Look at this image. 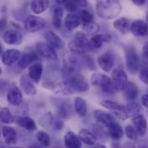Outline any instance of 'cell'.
<instances>
[{
  "label": "cell",
  "instance_id": "obj_36",
  "mask_svg": "<svg viewBox=\"0 0 148 148\" xmlns=\"http://www.w3.org/2000/svg\"><path fill=\"white\" fill-rule=\"evenodd\" d=\"M78 16L80 18V21L81 23L84 24V23H90V22H93L94 21V15L84 10V9H81L79 11H78Z\"/></svg>",
  "mask_w": 148,
  "mask_h": 148
},
{
  "label": "cell",
  "instance_id": "obj_28",
  "mask_svg": "<svg viewBox=\"0 0 148 148\" xmlns=\"http://www.w3.org/2000/svg\"><path fill=\"white\" fill-rule=\"evenodd\" d=\"M78 137L81 142L88 146H94L97 142L96 135L92 132L89 131L88 129H84V128L81 129L78 132Z\"/></svg>",
  "mask_w": 148,
  "mask_h": 148
},
{
  "label": "cell",
  "instance_id": "obj_51",
  "mask_svg": "<svg viewBox=\"0 0 148 148\" xmlns=\"http://www.w3.org/2000/svg\"><path fill=\"white\" fill-rule=\"evenodd\" d=\"M93 148H107L104 145H103V144H95L94 145V147Z\"/></svg>",
  "mask_w": 148,
  "mask_h": 148
},
{
  "label": "cell",
  "instance_id": "obj_35",
  "mask_svg": "<svg viewBox=\"0 0 148 148\" xmlns=\"http://www.w3.org/2000/svg\"><path fill=\"white\" fill-rule=\"evenodd\" d=\"M83 32L86 35H95L99 30V25L96 22H90L83 24Z\"/></svg>",
  "mask_w": 148,
  "mask_h": 148
},
{
  "label": "cell",
  "instance_id": "obj_37",
  "mask_svg": "<svg viewBox=\"0 0 148 148\" xmlns=\"http://www.w3.org/2000/svg\"><path fill=\"white\" fill-rule=\"evenodd\" d=\"M37 140L45 147H48L50 146V137L47 133L45 131H39L36 134Z\"/></svg>",
  "mask_w": 148,
  "mask_h": 148
},
{
  "label": "cell",
  "instance_id": "obj_57",
  "mask_svg": "<svg viewBox=\"0 0 148 148\" xmlns=\"http://www.w3.org/2000/svg\"><path fill=\"white\" fill-rule=\"evenodd\" d=\"M0 134H1V131H0Z\"/></svg>",
  "mask_w": 148,
  "mask_h": 148
},
{
  "label": "cell",
  "instance_id": "obj_19",
  "mask_svg": "<svg viewBox=\"0 0 148 148\" xmlns=\"http://www.w3.org/2000/svg\"><path fill=\"white\" fill-rule=\"evenodd\" d=\"M131 26V21L127 17H121L119 19H116L113 23V27L115 30H117L119 33L122 35H126L129 32Z\"/></svg>",
  "mask_w": 148,
  "mask_h": 148
},
{
  "label": "cell",
  "instance_id": "obj_27",
  "mask_svg": "<svg viewBox=\"0 0 148 148\" xmlns=\"http://www.w3.org/2000/svg\"><path fill=\"white\" fill-rule=\"evenodd\" d=\"M49 5V0H32L30 3V9L35 14L40 15L45 12L48 9Z\"/></svg>",
  "mask_w": 148,
  "mask_h": 148
},
{
  "label": "cell",
  "instance_id": "obj_1",
  "mask_svg": "<svg viewBox=\"0 0 148 148\" xmlns=\"http://www.w3.org/2000/svg\"><path fill=\"white\" fill-rule=\"evenodd\" d=\"M121 10L122 7L118 0H98L97 2V14L103 19H114L121 14Z\"/></svg>",
  "mask_w": 148,
  "mask_h": 148
},
{
  "label": "cell",
  "instance_id": "obj_45",
  "mask_svg": "<svg viewBox=\"0 0 148 148\" xmlns=\"http://www.w3.org/2000/svg\"><path fill=\"white\" fill-rule=\"evenodd\" d=\"M140 101H141V103H142V105H143L145 108L148 109V93L147 94H145V95H143V96L141 97V98H140Z\"/></svg>",
  "mask_w": 148,
  "mask_h": 148
},
{
  "label": "cell",
  "instance_id": "obj_20",
  "mask_svg": "<svg viewBox=\"0 0 148 148\" xmlns=\"http://www.w3.org/2000/svg\"><path fill=\"white\" fill-rule=\"evenodd\" d=\"M112 40V36L110 34H98L90 38V43L92 49H99L103 47L104 43L110 42Z\"/></svg>",
  "mask_w": 148,
  "mask_h": 148
},
{
  "label": "cell",
  "instance_id": "obj_5",
  "mask_svg": "<svg viewBox=\"0 0 148 148\" xmlns=\"http://www.w3.org/2000/svg\"><path fill=\"white\" fill-rule=\"evenodd\" d=\"M100 105H102L103 107L112 111L114 113V114L121 120L124 121V120H127L130 117L128 112L127 110L126 106H123L117 102L109 100V99L103 100L100 102Z\"/></svg>",
  "mask_w": 148,
  "mask_h": 148
},
{
  "label": "cell",
  "instance_id": "obj_55",
  "mask_svg": "<svg viewBox=\"0 0 148 148\" xmlns=\"http://www.w3.org/2000/svg\"><path fill=\"white\" fill-rule=\"evenodd\" d=\"M2 73V69H1V67H0V75Z\"/></svg>",
  "mask_w": 148,
  "mask_h": 148
},
{
  "label": "cell",
  "instance_id": "obj_42",
  "mask_svg": "<svg viewBox=\"0 0 148 148\" xmlns=\"http://www.w3.org/2000/svg\"><path fill=\"white\" fill-rule=\"evenodd\" d=\"M65 8H66V10H67V11H69V13L77 12V10H78V8L76 6V4L74 3L73 2H72L71 0H68L65 3Z\"/></svg>",
  "mask_w": 148,
  "mask_h": 148
},
{
  "label": "cell",
  "instance_id": "obj_43",
  "mask_svg": "<svg viewBox=\"0 0 148 148\" xmlns=\"http://www.w3.org/2000/svg\"><path fill=\"white\" fill-rule=\"evenodd\" d=\"M76 4L77 8H85L88 6V1L87 0H71Z\"/></svg>",
  "mask_w": 148,
  "mask_h": 148
},
{
  "label": "cell",
  "instance_id": "obj_15",
  "mask_svg": "<svg viewBox=\"0 0 148 148\" xmlns=\"http://www.w3.org/2000/svg\"><path fill=\"white\" fill-rule=\"evenodd\" d=\"M97 64L105 73H110L114 67V58L110 53H104L98 56Z\"/></svg>",
  "mask_w": 148,
  "mask_h": 148
},
{
  "label": "cell",
  "instance_id": "obj_56",
  "mask_svg": "<svg viewBox=\"0 0 148 148\" xmlns=\"http://www.w3.org/2000/svg\"><path fill=\"white\" fill-rule=\"evenodd\" d=\"M10 148H20V147H10Z\"/></svg>",
  "mask_w": 148,
  "mask_h": 148
},
{
  "label": "cell",
  "instance_id": "obj_47",
  "mask_svg": "<svg viewBox=\"0 0 148 148\" xmlns=\"http://www.w3.org/2000/svg\"><path fill=\"white\" fill-rule=\"evenodd\" d=\"M133 148H148L147 146L142 142H136L134 144L133 146Z\"/></svg>",
  "mask_w": 148,
  "mask_h": 148
},
{
  "label": "cell",
  "instance_id": "obj_31",
  "mask_svg": "<svg viewBox=\"0 0 148 148\" xmlns=\"http://www.w3.org/2000/svg\"><path fill=\"white\" fill-rule=\"evenodd\" d=\"M107 129L110 136L114 140H120L123 136V129L116 121L113 122L109 127H107Z\"/></svg>",
  "mask_w": 148,
  "mask_h": 148
},
{
  "label": "cell",
  "instance_id": "obj_26",
  "mask_svg": "<svg viewBox=\"0 0 148 148\" xmlns=\"http://www.w3.org/2000/svg\"><path fill=\"white\" fill-rule=\"evenodd\" d=\"M2 134L7 145H15L17 142V134L16 130L9 126H5L2 128Z\"/></svg>",
  "mask_w": 148,
  "mask_h": 148
},
{
  "label": "cell",
  "instance_id": "obj_9",
  "mask_svg": "<svg viewBox=\"0 0 148 148\" xmlns=\"http://www.w3.org/2000/svg\"><path fill=\"white\" fill-rule=\"evenodd\" d=\"M36 52L40 57L50 60H56L58 59L56 51L47 43L39 42L36 45Z\"/></svg>",
  "mask_w": 148,
  "mask_h": 148
},
{
  "label": "cell",
  "instance_id": "obj_39",
  "mask_svg": "<svg viewBox=\"0 0 148 148\" xmlns=\"http://www.w3.org/2000/svg\"><path fill=\"white\" fill-rule=\"evenodd\" d=\"M125 134L127 135V137L132 140H135L138 139V133L136 131V129L134 127V126H131V125H127L126 127H125Z\"/></svg>",
  "mask_w": 148,
  "mask_h": 148
},
{
  "label": "cell",
  "instance_id": "obj_10",
  "mask_svg": "<svg viewBox=\"0 0 148 148\" xmlns=\"http://www.w3.org/2000/svg\"><path fill=\"white\" fill-rule=\"evenodd\" d=\"M2 62L6 66H10L17 62L21 57V53L18 49H7L2 53Z\"/></svg>",
  "mask_w": 148,
  "mask_h": 148
},
{
  "label": "cell",
  "instance_id": "obj_17",
  "mask_svg": "<svg viewBox=\"0 0 148 148\" xmlns=\"http://www.w3.org/2000/svg\"><path fill=\"white\" fill-rule=\"evenodd\" d=\"M44 38L47 40V44L50 45L52 47L56 49H62L65 47L64 40L59 36L57 34H55L53 31H47L45 35Z\"/></svg>",
  "mask_w": 148,
  "mask_h": 148
},
{
  "label": "cell",
  "instance_id": "obj_2",
  "mask_svg": "<svg viewBox=\"0 0 148 148\" xmlns=\"http://www.w3.org/2000/svg\"><path fill=\"white\" fill-rule=\"evenodd\" d=\"M69 50L74 54H84L93 50L87 35L84 32H77L74 38L68 43Z\"/></svg>",
  "mask_w": 148,
  "mask_h": 148
},
{
  "label": "cell",
  "instance_id": "obj_44",
  "mask_svg": "<svg viewBox=\"0 0 148 148\" xmlns=\"http://www.w3.org/2000/svg\"><path fill=\"white\" fill-rule=\"evenodd\" d=\"M6 27H7V19L3 17L0 19V32H3Z\"/></svg>",
  "mask_w": 148,
  "mask_h": 148
},
{
  "label": "cell",
  "instance_id": "obj_58",
  "mask_svg": "<svg viewBox=\"0 0 148 148\" xmlns=\"http://www.w3.org/2000/svg\"><path fill=\"white\" fill-rule=\"evenodd\" d=\"M0 148H3V147H0Z\"/></svg>",
  "mask_w": 148,
  "mask_h": 148
},
{
  "label": "cell",
  "instance_id": "obj_6",
  "mask_svg": "<svg viewBox=\"0 0 148 148\" xmlns=\"http://www.w3.org/2000/svg\"><path fill=\"white\" fill-rule=\"evenodd\" d=\"M66 81L70 84V85L72 86L74 91L85 92V91L89 90V89H90L88 80L85 78V77H84L79 73H77L70 76L66 79Z\"/></svg>",
  "mask_w": 148,
  "mask_h": 148
},
{
  "label": "cell",
  "instance_id": "obj_25",
  "mask_svg": "<svg viewBox=\"0 0 148 148\" xmlns=\"http://www.w3.org/2000/svg\"><path fill=\"white\" fill-rule=\"evenodd\" d=\"M64 24L65 27L69 30H73L75 29L78 28L81 24V21L78 16V14L76 12L68 13L64 19Z\"/></svg>",
  "mask_w": 148,
  "mask_h": 148
},
{
  "label": "cell",
  "instance_id": "obj_34",
  "mask_svg": "<svg viewBox=\"0 0 148 148\" xmlns=\"http://www.w3.org/2000/svg\"><path fill=\"white\" fill-rule=\"evenodd\" d=\"M0 121L5 124H11L14 122V116L8 108L0 110Z\"/></svg>",
  "mask_w": 148,
  "mask_h": 148
},
{
  "label": "cell",
  "instance_id": "obj_4",
  "mask_svg": "<svg viewBox=\"0 0 148 148\" xmlns=\"http://www.w3.org/2000/svg\"><path fill=\"white\" fill-rule=\"evenodd\" d=\"M125 63L127 71L132 75L136 74L140 67V57L134 47L125 48Z\"/></svg>",
  "mask_w": 148,
  "mask_h": 148
},
{
  "label": "cell",
  "instance_id": "obj_50",
  "mask_svg": "<svg viewBox=\"0 0 148 148\" xmlns=\"http://www.w3.org/2000/svg\"><path fill=\"white\" fill-rule=\"evenodd\" d=\"M58 4H65L68 0H54Z\"/></svg>",
  "mask_w": 148,
  "mask_h": 148
},
{
  "label": "cell",
  "instance_id": "obj_53",
  "mask_svg": "<svg viewBox=\"0 0 148 148\" xmlns=\"http://www.w3.org/2000/svg\"><path fill=\"white\" fill-rule=\"evenodd\" d=\"M2 50H3V47H2V45H1V43H0V55H2V53H3Z\"/></svg>",
  "mask_w": 148,
  "mask_h": 148
},
{
  "label": "cell",
  "instance_id": "obj_46",
  "mask_svg": "<svg viewBox=\"0 0 148 148\" xmlns=\"http://www.w3.org/2000/svg\"><path fill=\"white\" fill-rule=\"evenodd\" d=\"M132 1V3L134 4V5H136V6H143L145 3H146V1L147 0H131Z\"/></svg>",
  "mask_w": 148,
  "mask_h": 148
},
{
  "label": "cell",
  "instance_id": "obj_29",
  "mask_svg": "<svg viewBox=\"0 0 148 148\" xmlns=\"http://www.w3.org/2000/svg\"><path fill=\"white\" fill-rule=\"evenodd\" d=\"M16 124L18 126H20L21 127L28 130V131H30V132H33L35 130H36L37 127L35 121L28 116H22V117H19L16 119Z\"/></svg>",
  "mask_w": 148,
  "mask_h": 148
},
{
  "label": "cell",
  "instance_id": "obj_32",
  "mask_svg": "<svg viewBox=\"0 0 148 148\" xmlns=\"http://www.w3.org/2000/svg\"><path fill=\"white\" fill-rule=\"evenodd\" d=\"M63 16H64V10L61 7L58 6L55 7L53 10V18H52V23L55 29H60L62 25V20H63Z\"/></svg>",
  "mask_w": 148,
  "mask_h": 148
},
{
  "label": "cell",
  "instance_id": "obj_33",
  "mask_svg": "<svg viewBox=\"0 0 148 148\" xmlns=\"http://www.w3.org/2000/svg\"><path fill=\"white\" fill-rule=\"evenodd\" d=\"M55 89H56L55 91L57 93H60V94L64 95V96H70V95H72L73 93L75 92L73 89L72 88V86L70 85V84L67 81L60 83L59 84H57L55 86Z\"/></svg>",
  "mask_w": 148,
  "mask_h": 148
},
{
  "label": "cell",
  "instance_id": "obj_8",
  "mask_svg": "<svg viewBox=\"0 0 148 148\" xmlns=\"http://www.w3.org/2000/svg\"><path fill=\"white\" fill-rule=\"evenodd\" d=\"M112 81L114 83L116 91H122L128 83L127 75L124 70L116 68L112 72Z\"/></svg>",
  "mask_w": 148,
  "mask_h": 148
},
{
  "label": "cell",
  "instance_id": "obj_11",
  "mask_svg": "<svg viewBox=\"0 0 148 148\" xmlns=\"http://www.w3.org/2000/svg\"><path fill=\"white\" fill-rule=\"evenodd\" d=\"M3 40L9 45H20L23 40V34L16 29H9L3 33Z\"/></svg>",
  "mask_w": 148,
  "mask_h": 148
},
{
  "label": "cell",
  "instance_id": "obj_18",
  "mask_svg": "<svg viewBox=\"0 0 148 148\" xmlns=\"http://www.w3.org/2000/svg\"><path fill=\"white\" fill-rule=\"evenodd\" d=\"M39 57L40 56L38 55L36 52V53H25L20 57L18 60V66L21 69H25L26 67H29L32 64H34L39 59Z\"/></svg>",
  "mask_w": 148,
  "mask_h": 148
},
{
  "label": "cell",
  "instance_id": "obj_40",
  "mask_svg": "<svg viewBox=\"0 0 148 148\" xmlns=\"http://www.w3.org/2000/svg\"><path fill=\"white\" fill-rule=\"evenodd\" d=\"M139 77L142 83L148 85V64H144L142 66L140 72Z\"/></svg>",
  "mask_w": 148,
  "mask_h": 148
},
{
  "label": "cell",
  "instance_id": "obj_14",
  "mask_svg": "<svg viewBox=\"0 0 148 148\" xmlns=\"http://www.w3.org/2000/svg\"><path fill=\"white\" fill-rule=\"evenodd\" d=\"M7 101L13 106H19L21 104L23 101V93L16 85L14 84L10 89L7 94Z\"/></svg>",
  "mask_w": 148,
  "mask_h": 148
},
{
  "label": "cell",
  "instance_id": "obj_38",
  "mask_svg": "<svg viewBox=\"0 0 148 148\" xmlns=\"http://www.w3.org/2000/svg\"><path fill=\"white\" fill-rule=\"evenodd\" d=\"M126 108H127V110L128 112L130 117L131 116L133 117V116L138 114L139 112L140 111V106L138 103H134V101L133 102H129V103L126 105Z\"/></svg>",
  "mask_w": 148,
  "mask_h": 148
},
{
  "label": "cell",
  "instance_id": "obj_52",
  "mask_svg": "<svg viewBox=\"0 0 148 148\" xmlns=\"http://www.w3.org/2000/svg\"><path fill=\"white\" fill-rule=\"evenodd\" d=\"M29 148H41L39 146H37V145H32V146H30Z\"/></svg>",
  "mask_w": 148,
  "mask_h": 148
},
{
  "label": "cell",
  "instance_id": "obj_16",
  "mask_svg": "<svg viewBox=\"0 0 148 148\" xmlns=\"http://www.w3.org/2000/svg\"><path fill=\"white\" fill-rule=\"evenodd\" d=\"M20 87L28 96H35L36 94V88L29 75H23L20 77Z\"/></svg>",
  "mask_w": 148,
  "mask_h": 148
},
{
  "label": "cell",
  "instance_id": "obj_23",
  "mask_svg": "<svg viewBox=\"0 0 148 148\" xmlns=\"http://www.w3.org/2000/svg\"><path fill=\"white\" fill-rule=\"evenodd\" d=\"M64 142L67 148H81L82 143L78 137L73 131H68L64 137Z\"/></svg>",
  "mask_w": 148,
  "mask_h": 148
},
{
  "label": "cell",
  "instance_id": "obj_13",
  "mask_svg": "<svg viewBox=\"0 0 148 148\" xmlns=\"http://www.w3.org/2000/svg\"><path fill=\"white\" fill-rule=\"evenodd\" d=\"M132 123L140 136H144L147 131V121L142 114H136L132 117Z\"/></svg>",
  "mask_w": 148,
  "mask_h": 148
},
{
  "label": "cell",
  "instance_id": "obj_41",
  "mask_svg": "<svg viewBox=\"0 0 148 148\" xmlns=\"http://www.w3.org/2000/svg\"><path fill=\"white\" fill-rule=\"evenodd\" d=\"M84 61L86 66L89 67L90 70H95L96 69V65H95V61L93 60V58L90 55H86L84 56Z\"/></svg>",
  "mask_w": 148,
  "mask_h": 148
},
{
  "label": "cell",
  "instance_id": "obj_3",
  "mask_svg": "<svg viewBox=\"0 0 148 148\" xmlns=\"http://www.w3.org/2000/svg\"><path fill=\"white\" fill-rule=\"evenodd\" d=\"M90 83L94 86L100 87L107 94H114L116 91L112 79L105 74L93 73L90 77Z\"/></svg>",
  "mask_w": 148,
  "mask_h": 148
},
{
  "label": "cell",
  "instance_id": "obj_30",
  "mask_svg": "<svg viewBox=\"0 0 148 148\" xmlns=\"http://www.w3.org/2000/svg\"><path fill=\"white\" fill-rule=\"evenodd\" d=\"M74 109L79 116H85L88 112L86 101L81 97H76L74 99Z\"/></svg>",
  "mask_w": 148,
  "mask_h": 148
},
{
  "label": "cell",
  "instance_id": "obj_24",
  "mask_svg": "<svg viewBox=\"0 0 148 148\" xmlns=\"http://www.w3.org/2000/svg\"><path fill=\"white\" fill-rule=\"evenodd\" d=\"M43 73V66L40 62H35L29 67V77L32 81L38 84L40 81Z\"/></svg>",
  "mask_w": 148,
  "mask_h": 148
},
{
  "label": "cell",
  "instance_id": "obj_22",
  "mask_svg": "<svg viewBox=\"0 0 148 148\" xmlns=\"http://www.w3.org/2000/svg\"><path fill=\"white\" fill-rule=\"evenodd\" d=\"M123 91V96L128 101V102H133L136 99L139 94V89L138 86L131 81H128L127 84L125 89L122 90Z\"/></svg>",
  "mask_w": 148,
  "mask_h": 148
},
{
  "label": "cell",
  "instance_id": "obj_49",
  "mask_svg": "<svg viewBox=\"0 0 148 148\" xmlns=\"http://www.w3.org/2000/svg\"><path fill=\"white\" fill-rule=\"evenodd\" d=\"M54 126H55V127H56V129L57 130H60V129H61L62 127H63V123L60 121H55L54 122Z\"/></svg>",
  "mask_w": 148,
  "mask_h": 148
},
{
  "label": "cell",
  "instance_id": "obj_54",
  "mask_svg": "<svg viewBox=\"0 0 148 148\" xmlns=\"http://www.w3.org/2000/svg\"><path fill=\"white\" fill-rule=\"evenodd\" d=\"M146 18H147V25H148V11H147V16H146Z\"/></svg>",
  "mask_w": 148,
  "mask_h": 148
},
{
  "label": "cell",
  "instance_id": "obj_48",
  "mask_svg": "<svg viewBox=\"0 0 148 148\" xmlns=\"http://www.w3.org/2000/svg\"><path fill=\"white\" fill-rule=\"evenodd\" d=\"M142 50H143V54H144V56L148 59V41H147V42L144 44L143 49H142Z\"/></svg>",
  "mask_w": 148,
  "mask_h": 148
},
{
  "label": "cell",
  "instance_id": "obj_21",
  "mask_svg": "<svg viewBox=\"0 0 148 148\" xmlns=\"http://www.w3.org/2000/svg\"><path fill=\"white\" fill-rule=\"evenodd\" d=\"M94 116L98 122H100L106 127H109L113 122L116 121L114 117L111 114L106 111L100 110H97L94 111Z\"/></svg>",
  "mask_w": 148,
  "mask_h": 148
},
{
  "label": "cell",
  "instance_id": "obj_7",
  "mask_svg": "<svg viewBox=\"0 0 148 148\" xmlns=\"http://www.w3.org/2000/svg\"><path fill=\"white\" fill-rule=\"evenodd\" d=\"M46 24L47 23L42 17L33 15L27 16L24 20V29L29 33H35L45 28Z\"/></svg>",
  "mask_w": 148,
  "mask_h": 148
},
{
  "label": "cell",
  "instance_id": "obj_12",
  "mask_svg": "<svg viewBox=\"0 0 148 148\" xmlns=\"http://www.w3.org/2000/svg\"><path fill=\"white\" fill-rule=\"evenodd\" d=\"M130 31L134 36L142 37L148 35V25L143 20H135L131 23Z\"/></svg>",
  "mask_w": 148,
  "mask_h": 148
}]
</instances>
